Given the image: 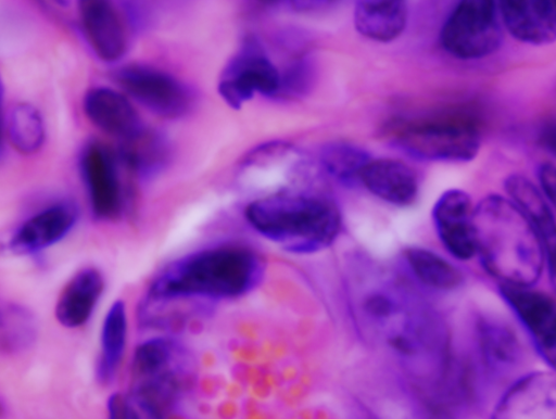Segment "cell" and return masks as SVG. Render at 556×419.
<instances>
[{"mask_svg":"<svg viewBox=\"0 0 556 419\" xmlns=\"http://www.w3.org/2000/svg\"><path fill=\"white\" fill-rule=\"evenodd\" d=\"M476 254L501 285L531 288L544 266L541 239L526 215L498 194L483 198L475 207Z\"/></svg>","mask_w":556,"mask_h":419,"instance_id":"cell-2","label":"cell"},{"mask_svg":"<svg viewBox=\"0 0 556 419\" xmlns=\"http://www.w3.org/2000/svg\"><path fill=\"white\" fill-rule=\"evenodd\" d=\"M503 25L517 40L543 46L556 41V0L497 1Z\"/></svg>","mask_w":556,"mask_h":419,"instance_id":"cell-13","label":"cell"},{"mask_svg":"<svg viewBox=\"0 0 556 419\" xmlns=\"http://www.w3.org/2000/svg\"><path fill=\"white\" fill-rule=\"evenodd\" d=\"M104 290L102 274L93 267L77 271L61 291L54 308L60 325L80 328L91 318Z\"/></svg>","mask_w":556,"mask_h":419,"instance_id":"cell-17","label":"cell"},{"mask_svg":"<svg viewBox=\"0 0 556 419\" xmlns=\"http://www.w3.org/2000/svg\"><path fill=\"white\" fill-rule=\"evenodd\" d=\"M262 274L263 263L249 247L214 246L168 263L153 277L146 296L199 303L232 299L251 291Z\"/></svg>","mask_w":556,"mask_h":419,"instance_id":"cell-1","label":"cell"},{"mask_svg":"<svg viewBox=\"0 0 556 419\" xmlns=\"http://www.w3.org/2000/svg\"><path fill=\"white\" fill-rule=\"evenodd\" d=\"M281 86L278 69L254 39H247L222 72L218 92L232 109H240L255 93L276 94Z\"/></svg>","mask_w":556,"mask_h":419,"instance_id":"cell-7","label":"cell"},{"mask_svg":"<svg viewBox=\"0 0 556 419\" xmlns=\"http://www.w3.org/2000/svg\"><path fill=\"white\" fill-rule=\"evenodd\" d=\"M249 224L289 252L307 254L329 246L341 228V215L328 196L312 191H282L251 202Z\"/></svg>","mask_w":556,"mask_h":419,"instance_id":"cell-3","label":"cell"},{"mask_svg":"<svg viewBox=\"0 0 556 419\" xmlns=\"http://www.w3.org/2000/svg\"><path fill=\"white\" fill-rule=\"evenodd\" d=\"M167 157L166 142L154 132L142 130L124 141L119 158L131 172L147 176L157 172Z\"/></svg>","mask_w":556,"mask_h":419,"instance_id":"cell-25","label":"cell"},{"mask_svg":"<svg viewBox=\"0 0 556 419\" xmlns=\"http://www.w3.org/2000/svg\"><path fill=\"white\" fill-rule=\"evenodd\" d=\"M353 17L359 34L376 41L388 42L405 29L407 7L403 1H359Z\"/></svg>","mask_w":556,"mask_h":419,"instance_id":"cell-21","label":"cell"},{"mask_svg":"<svg viewBox=\"0 0 556 419\" xmlns=\"http://www.w3.org/2000/svg\"><path fill=\"white\" fill-rule=\"evenodd\" d=\"M128 394L142 408L163 419L164 414L191 385L197 361L190 350L170 337H155L140 343L131 360Z\"/></svg>","mask_w":556,"mask_h":419,"instance_id":"cell-4","label":"cell"},{"mask_svg":"<svg viewBox=\"0 0 556 419\" xmlns=\"http://www.w3.org/2000/svg\"><path fill=\"white\" fill-rule=\"evenodd\" d=\"M8 138L18 152H36L45 140V125L38 110L20 103L13 107L8 118Z\"/></svg>","mask_w":556,"mask_h":419,"instance_id":"cell-26","label":"cell"},{"mask_svg":"<svg viewBox=\"0 0 556 419\" xmlns=\"http://www.w3.org/2000/svg\"><path fill=\"white\" fill-rule=\"evenodd\" d=\"M83 107L92 124L124 141L135 138L144 129L130 102L113 89H90L85 94Z\"/></svg>","mask_w":556,"mask_h":419,"instance_id":"cell-16","label":"cell"},{"mask_svg":"<svg viewBox=\"0 0 556 419\" xmlns=\"http://www.w3.org/2000/svg\"><path fill=\"white\" fill-rule=\"evenodd\" d=\"M392 142L426 161L468 162L481 143L477 120L468 114H443L395 124Z\"/></svg>","mask_w":556,"mask_h":419,"instance_id":"cell-5","label":"cell"},{"mask_svg":"<svg viewBox=\"0 0 556 419\" xmlns=\"http://www.w3.org/2000/svg\"><path fill=\"white\" fill-rule=\"evenodd\" d=\"M106 419H160L142 408L129 395L114 393L108 401Z\"/></svg>","mask_w":556,"mask_h":419,"instance_id":"cell-28","label":"cell"},{"mask_svg":"<svg viewBox=\"0 0 556 419\" xmlns=\"http://www.w3.org/2000/svg\"><path fill=\"white\" fill-rule=\"evenodd\" d=\"M490 419H556V374L535 371L515 380Z\"/></svg>","mask_w":556,"mask_h":419,"instance_id":"cell-11","label":"cell"},{"mask_svg":"<svg viewBox=\"0 0 556 419\" xmlns=\"http://www.w3.org/2000/svg\"><path fill=\"white\" fill-rule=\"evenodd\" d=\"M500 292L525 327L536 352L556 371V302L531 288L501 285Z\"/></svg>","mask_w":556,"mask_h":419,"instance_id":"cell-9","label":"cell"},{"mask_svg":"<svg viewBox=\"0 0 556 419\" xmlns=\"http://www.w3.org/2000/svg\"><path fill=\"white\" fill-rule=\"evenodd\" d=\"M478 341L484 367L496 376L509 373L521 358V346L514 331L494 319H481Z\"/></svg>","mask_w":556,"mask_h":419,"instance_id":"cell-19","label":"cell"},{"mask_svg":"<svg viewBox=\"0 0 556 419\" xmlns=\"http://www.w3.org/2000/svg\"><path fill=\"white\" fill-rule=\"evenodd\" d=\"M128 321L124 301L116 300L109 307L101 326L100 351L96 374L102 384L110 383L121 366L127 342Z\"/></svg>","mask_w":556,"mask_h":419,"instance_id":"cell-20","label":"cell"},{"mask_svg":"<svg viewBox=\"0 0 556 419\" xmlns=\"http://www.w3.org/2000/svg\"><path fill=\"white\" fill-rule=\"evenodd\" d=\"M539 142L556 156V122L547 124L540 132Z\"/></svg>","mask_w":556,"mask_h":419,"instance_id":"cell-30","label":"cell"},{"mask_svg":"<svg viewBox=\"0 0 556 419\" xmlns=\"http://www.w3.org/2000/svg\"><path fill=\"white\" fill-rule=\"evenodd\" d=\"M535 228L543 246L544 262L546 263L549 281L556 292V221L552 211L530 221Z\"/></svg>","mask_w":556,"mask_h":419,"instance_id":"cell-27","label":"cell"},{"mask_svg":"<svg viewBox=\"0 0 556 419\" xmlns=\"http://www.w3.org/2000/svg\"><path fill=\"white\" fill-rule=\"evenodd\" d=\"M79 13L86 38L103 61L114 62L126 52L127 28L117 9L108 1H80Z\"/></svg>","mask_w":556,"mask_h":419,"instance_id":"cell-15","label":"cell"},{"mask_svg":"<svg viewBox=\"0 0 556 419\" xmlns=\"http://www.w3.org/2000/svg\"><path fill=\"white\" fill-rule=\"evenodd\" d=\"M320 161L330 177L351 187L361 181L363 170L371 160L365 150L354 144L332 142L321 150Z\"/></svg>","mask_w":556,"mask_h":419,"instance_id":"cell-24","label":"cell"},{"mask_svg":"<svg viewBox=\"0 0 556 419\" xmlns=\"http://www.w3.org/2000/svg\"><path fill=\"white\" fill-rule=\"evenodd\" d=\"M91 211L96 218H117L124 206L117 160L105 145L92 142L86 147L80 160Z\"/></svg>","mask_w":556,"mask_h":419,"instance_id":"cell-10","label":"cell"},{"mask_svg":"<svg viewBox=\"0 0 556 419\" xmlns=\"http://www.w3.org/2000/svg\"><path fill=\"white\" fill-rule=\"evenodd\" d=\"M77 217V207L72 202L53 204L20 226L10 240V250L17 255L38 253L62 240Z\"/></svg>","mask_w":556,"mask_h":419,"instance_id":"cell-14","label":"cell"},{"mask_svg":"<svg viewBox=\"0 0 556 419\" xmlns=\"http://www.w3.org/2000/svg\"><path fill=\"white\" fill-rule=\"evenodd\" d=\"M361 182L379 199L399 206L410 204L418 192L414 172L391 158L371 160L363 170Z\"/></svg>","mask_w":556,"mask_h":419,"instance_id":"cell-18","label":"cell"},{"mask_svg":"<svg viewBox=\"0 0 556 419\" xmlns=\"http://www.w3.org/2000/svg\"><path fill=\"white\" fill-rule=\"evenodd\" d=\"M38 325L35 315L26 306L8 303L0 315V345L8 354H18L35 343Z\"/></svg>","mask_w":556,"mask_h":419,"instance_id":"cell-23","label":"cell"},{"mask_svg":"<svg viewBox=\"0 0 556 419\" xmlns=\"http://www.w3.org/2000/svg\"><path fill=\"white\" fill-rule=\"evenodd\" d=\"M405 257L415 276L432 289L452 291L463 283L462 272L452 263L432 251L409 247L405 251Z\"/></svg>","mask_w":556,"mask_h":419,"instance_id":"cell-22","label":"cell"},{"mask_svg":"<svg viewBox=\"0 0 556 419\" xmlns=\"http://www.w3.org/2000/svg\"><path fill=\"white\" fill-rule=\"evenodd\" d=\"M440 41L447 53L460 60H478L495 53L503 41L497 2H459L443 24Z\"/></svg>","mask_w":556,"mask_h":419,"instance_id":"cell-6","label":"cell"},{"mask_svg":"<svg viewBox=\"0 0 556 419\" xmlns=\"http://www.w3.org/2000/svg\"><path fill=\"white\" fill-rule=\"evenodd\" d=\"M116 82L154 114L176 118L190 107L188 88L172 75L146 65H128L115 74Z\"/></svg>","mask_w":556,"mask_h":419,"instance_id":"cell-8","label":"cell"},{"mask_svg":"<svg viewBox=\"0 0 556 419\" xmlns=\"http://www.w3.org/2000/svg\"><path fill=\"white\" fill-rule=\"evenodd\" d=\"M538 178L544 194L556 208V166L547 162L541 164Z\"/></svg>","mask_w":556,"mask_h":419,"instance_id":"cell-29","label":"cell"},{"mask_svg":"<svg viewBox=\"0 0 556 419\" xmlns=\"http://www.w3.org/2000/svg\"><path fill=\"white\" fill-rule=\"evenodd\" d=\"M475 207L463 190L442 193L432 208L437 233L446 251L457 259L476 255Z\"/></svg>","mask_w":556,"mask_h":419,"instance_id":"cell-12","label":"cell"}]
</instances>
